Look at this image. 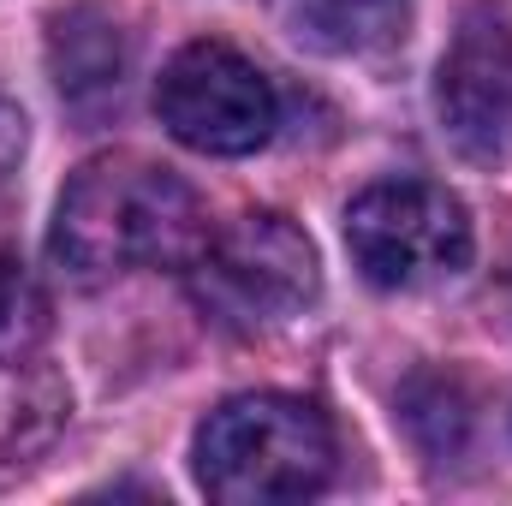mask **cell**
Here are the masks:
<instances>
[{
    "mask_svg": "<svg viewBox=\"0 0 512 506\" xmlns=\"http://www.w3.org/2000/svg\"><path fill=\"white\" fill-rule=\"evenodd\" d=\"M334 423L298 393H239L197 429V489L221 506L310 501L334 483Z\"/></svg>",
    "mask_w": 512,
    "mask_h": 506,
    "instance_id": "cell-2",
    "label": "cell"
},
{
    "mask_svg": "<svg viewBox=\"0 0 512 506\" xmlns=\"http://www.w3.org/2000/svg\"><path fill=\"white\" fill-rule=\"evenodd\" d=\"M298 36L322 54H376L411 24V0H292Z\"/></svg>",
    "mask_w": 512,
    "mask_h": 506,
    "instance_id": "cell-8",
    "label": "cell"
},
{
    "mask_svg": "<svg viewBox=\"0 0 512 506\" xmlns=\"http://www.w3.org/2000/svg\"><path fill=\"white\" fill-rule=\"evenodd\" d=\"M352 268L382 292H423L471 268V209L435 179H376L346 203Z\"/></svg>",
    "mask_w": 512,
    "mask_h": 506,
    "instance_id": "cell-4",
    "label": "cell"
},
{
    "mask_svg": "<svg viewBox=\"0 0 512 506\" xmlns=\"http://www.w3.org/2000/svg\"><path fill=\"white\" fill-rule=\"evenodd\" d=\"M155 114L197 155H256L280 126V96L239 48L185 42L155 78Z\"/></svg>",
    "mask_w": 512,
    "mask_h": 506,
    "instance_id": "cell-5",
    "label": "cell"
},
{
    "mask_svg": "<svg viewBox=\"0 0 512 506\" xmlns=\"http://www.w3.org/2000/svg\"><path fill=\"white\" fill-rule=\"evenodd\" d=\"M435 114L447 143L477 161L501 167L512 155V6L471 0L453 24V42L435 66Z\"/></svg>",
    "mask_w": 512,
    "mask_h": 506,
    "instance_id": "cell-6",
    "label": "cell"
},
{
    "mask_svg": "<svg viewBox=\"0 0 512 506\" xmlns=\"http://www.w3.org/2000/svg\"><path fill=\"white\" fill-rule=\"evenodd\" d=\"M48 72H54L60 96L72 108H84V114L120 102L131 72V42L120 30V18L102 12V6L54 12V24H48Z\"/></svg>",
    "mask_w": 512,
    "mask_h": 506,
    "instance_id": "cell-7",
    "label": "cell"
},
{
    "mask_svg": "<svg viewBox=\"0 0 512 506\" xmlns=\"http://www.w3.org/2000/svg\"><path fill=\"white\" fill-rule=\"evenodd\" d=\"M209 233L203 197L173 167L143 155H96L66 179L48 251L72 280L96 286L131 268H191Z\"/></svg>",
    "mask_w": 512,
    "mask_h": 506,
    "instance_id": "cell-1",
    "label": "cell"
},
{
    "mask_svg": "<svg viewBox=\"0 0 512 506\" xmlns=\"http://www.w3.org/2000/svg\"><path fill=\"white\" fill-rule=\"evenodd\" d=\"M48 340V292L24 268V256L0 245V364L30 358Z\"/></svg>",
    "mask_w": 512,
    "mask_h": 506,
    "instance_id": "cell-9",
    "label": "cell"
},
{
    "mask_svg": "<svg viewBox=\"0 0 512 506\" xmlns=\"http://www.w3.org/2000/svg\"><path fill=\"white\" fill-rule=\"evenodd\" d=\"M405 423L411 435L423 441L429 459H459L465 453V429H471V411H465V393L453 376H417L405 387Z\"/></svg>",
    "mask_w": 512,
    "mask_h": 506,
    "instance_id": "cell-10",
    "label": "cell"
},
{
    "mask_svg": "<svg viewBox=\"0 0 512 506\" xmlns=\"http://www.w3.org/2000/svg\"><path fill=\"white\" fill-rule=\"evenodd\" d=\"M185 274H191L197 304L221 328H239V334L280 328L322 298L316 245L304 239V227H292L274 209H251V215L215 227L203 256Z\"/></svg>",
    "mask_w": 512,
    "mask_h": 506,
    "instance_id": "cell-3",
    "label": "cell"
}]
</instances>
